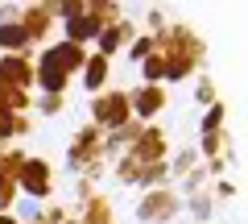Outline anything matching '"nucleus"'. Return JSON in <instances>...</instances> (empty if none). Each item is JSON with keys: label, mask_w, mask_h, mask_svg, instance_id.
<instances>
[{"label": "nucleus", "mask_w": 248, "mask_h": 224, "mask_svg": "<svg viewBox=\"0 0 248 224\" xmlns=\"http://www.w3.org/2000/svg\"><path fill=\"white\" fill-rule=\"evenodd\" d=\"M91 112H95V121H99V125H108V129H120V125H124V117H128V96H124V91L99 96L95 104H91Z\"/></svg>", "instance_id": "obj_1"}, {"label": "nucleus", "mask_w": 248, "mask_h": 224, "mask_svg": "<svg viewBox=\"0 0 248 224\" xmlns=\"http://www.w3.org/2000/svg\"><path fill=\"white\" fill-rule=\"evenodd\" d=\"M21 183H25V191H33V199H46L50 195V166L42 158H21Z\"/></svg>", "instance_id": "obj_2"}, {"label": "nucleus", "mask_w": 248, "mask_h": 224, "mask_svg": "<svg viewBox=\"0 0 248 224\" xmlns=\"http://www.w3.org/2000/svg\"><path fill=\"white\" fill-rule=\"evenodd\" d=\"M174 207H178V204L166 195V191H153V195L137 207V216H141L145 224H149V220H170V216H174Z\"/></svg>", "instance_id": "obj_3"}, {"label": "nucleus", "mask_w": 248, "mask_h": 224, "mask_svg": "<svg viewBox=\"0 0 248 224\" xmlns=\"http://www.w3.org/2000/svg\"><path fill=\"white\" fill-rule=\"evenodd\" d=\"M66 79H71V75L62 71V67H58V63H54L50 54H46V58H42V67H37V83H42V87H46V91H50V96H58V91H62V87H66Z\"/></svg>", "instance_id": "obj_4"}, {"label": "nucleus", "mask_w": 248, "mask_h": 224, "mask_svg": "<svg viewBox=\"0 0 248 224\" xmlns=\"http://www.w3.org/2000/svg\"><path fill=\"white\" fill-rule=\"evenodd\" d=\"M161 104H166L161 87H141V91L133 96V112H137V117H153V112H157Z\"/></svg>", "instance_id": "obj_5"}, {"label": "nucleus", "mask_w": 248, "mask_h": 224, "mask_svg": "<svg viewBox=\"0 0 248 224\" xmlns=\"http://www.w3.org/2000/svg\"><path fill=\"white\" fill-rule=\"evenodd\" d=\"M46 54H50V58H54V63H58V67H62L66 75H71V71H79V67H83V50H79V46H71V42L54 46V50H46Z\"/></svg>", "instance_id": "obj_6"}, {"label": "nucleus", "mask_w": 248, "mask_h": 224, "mask_svg": "<svg viewBox=\"0 0 248 224\" xmlns=\"http://www.w3.org/2000/svg\"><path fill=\"white\" fill-rule=\"evenodd\" d=\"M25 42H29L25 25H17V21H0V46H4V50H21Z\"/></svg>", "instance_id": "obj_7"}, {"label": "nucleus", "mask_w": 248, "mask_h": 224, "mask_svg": "<svg viewBox=\"0 0 248 224\" xmlns=\"http://www.w3.org/2000/svg\"><path fill=\"white\" fill-rule=\"evenodd\" d=\"M108 79V58L104 54H95V58H87V91H99V83Z\"/></svg>", "instance_id": "obj_8"}, {"label": "nucleus", "mask_w": 248, "mask_h": 224, "mask_svg": "<svg viewBox=\"0 0 248 224\" xmlns=\"http://www.w3.org/2000/svg\"><path fill=\"white\" fill-rule=\"evenodd\" d=\"M145 79H149V87H157V79H166V54H149L145 58Z\"/></svg>", "instance_id": "obj_9"}, {"label": "nucleus", "mask_w": 248, "mask_h": 224, "mask_svg": "<svg viewBox=\"0 0 248 224\" xmlns=\"http://www.w3.org/2000/svg\"><path fill=\"white\" fill-rule=\"evenodd\" d=\"M13 133H25V121L0 108V137H13Z\"/></svg>", "instance_id": "obj_10"}, {"label": "nucleus", "mask_w": 248, "mask_h": 224, "mask_svg": "<svg viewBox=\"0 0 248 224\" xmlns=\"http://www.w3.org/2000/svg\"><path fill=\"white\" fill-rule=\"evenodd\" d=\"M219 125H223V104H211V112L203 117V133L215 137V133H219Z\"/></svg>", "instance_id": "obj_11"}, {"label": "nucleus", "mask_w": 248, "mask_h": 224, "mask_svg": "<svg viewBox=\"0 0 248 224\" xmlns=\"http://www.w3.org/2000/svg\"><path fill=\"white\" fill-rule=\"evenodd\" d=\"M190 212H195L199 220H207V216H211V199H203V195H195V199H190Z\"/></svg>", "instance_id": "obj_12"}, {"label": "nucleus", "mask_w": 248, "mask_h": 224, "mask_svg": "<svg viewBox=\"0 0 248 224\" xmlns=\"http://www.w3.org/2000/svg\"><path fill=\"white\" fill-rule=\"evenodd\" d=\"M195 100H199V104H211V100H215V96H211V83H207V79L199 83V91H195Z\"/></svg>", "instance_id": "obj_13"}, {"label": "nucleus", "mask_w": 248, "mask_h": 224, "mask_svg": "<svg viewBox=\"0 0 248 224\" xmlns=\"http://www.w3.org/2000/svg\"><path fill=\"white\" fill-rule=\"evenodd\" d=\"M149 50H153V42L145 37V42H137V46H133V58H149Z\"/></svg>", "instance_id": "obj_14"}, {"label": "nucleus", "mask_w": 248, "mask_h": 224, "mask_svg": "<svg viewBox=\"0 0 248 224\" xmlns=\"http://www.w3.org/2000/svg\"><path fill=\"white\" fill-rule=\"evenodd\" d=\"M21 216H25V220H37V204H33V199H25V204H21Z\"/></svg>", "instance_id": "obj_15"}, {"label": "nucleus", "mask_w": 248, "mask_h": 224, "mask_svg": "<svg viewBox=\"0 0 248 224\" xmlns=\"http://www.w3.org/2000/svg\"><path fill=\"white\" fill-rule=\"evenodd\" d=\"M190 162H195V150H186V154H182V158H178V162H174V166H178V171H186V166H190Z\"/></svg>", "instance_id": "obj_16"}, {"label": "nucleus", "mask_w": 248, "mask_h": 224, "mask_svg": "<svg viewBox=\"0 0 248 224\" xmlns=\"http://www.w3.org/2000/svg\"><path fill=\"white\" fill-rule=\"evenodd\" d=\"M0 224H17V220H9V216H0Z\"/></svg>", "instance_id": "obj_17"}]
</instances>
